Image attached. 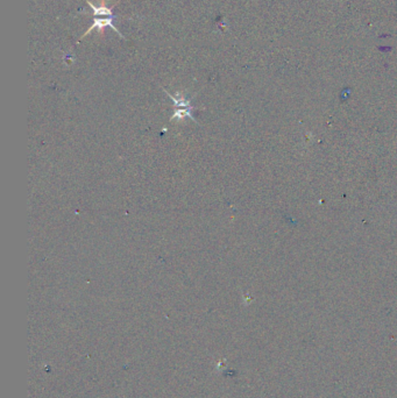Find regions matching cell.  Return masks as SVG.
I'll list each match as a JSON object with an SVG mask.
<instances>
[{
  "instance_id": "cell-2",
  "label": "cell",
  "mask_w": 397,
  "mask_h": 398,
  "mask_svg": "<svg viewBox=\"0 0 397 398\" xmlns=\"http://www.w3.org/2000/svg\"><path fill=\"white\" fill-rule=\"evenodd\" d=\"M87 2L88 4V6L92 8V14L94 15V17H100V15H102V17L114 18V14H113L111 8H109L108 6H106V0H102V1H100V6L93 5L90 0H87Z\"/></svg>"
},
{
  "instance_id": "cell-1",
  "label": "cell",
  "mask_w": 397,
  "mask_h": 398,
  "mask_svg": "<svg viewBox=\"0 0 397 398\" xmlns=\"http://www.w3.org/2000/svg\"><path fill=\"white\" fill-rule=\"evenodd\" d=\"M106 27H110V28H112L113 30H114L115 33H117V34H118L119 36H120L121 39H125V36H124L123 34H121L120 32H119L117 27L113 25V18H112V17H109V18H103V19H99V18H94V19H93V23H92V25H91L90 28H88V29L87 30V32H85L84 34L81 36V39H79V41L83 40L85 36H88V34H90V33L92 32L93 29H97L99 33H104V29H105Z\"/></svg>"
}]
</instances>
